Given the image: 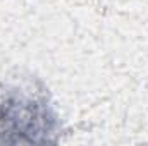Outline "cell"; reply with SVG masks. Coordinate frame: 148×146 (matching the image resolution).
Wrapping results in <instances>:
<instances>
[{"instance_id":"6da1fadb","label":"cell","mask_w":148,"mask_h":146,"mask_svg":"<svg viewBox=\"0 0 148 146\" xmlns=\"http://www.w3.org/2000/svg\"><path fill=\"white\" fill-rule=\"evenodd\" d=\"M48 108L43 100L35 95L10 89L0 93V136L5 141V134H19L21 141L28 138L38 141L36 134L50 131Z\"/></svg>"}]
</instances>
